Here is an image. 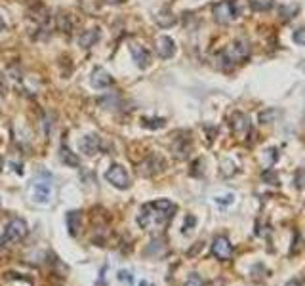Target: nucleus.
<instances>
[{
    "label": "nucleus",
    "mask_w": 305,
    "mask_h": 286,
    "mask_svg": "<svg viewBox=\"0 0 305 286\" xmlns=\"http://www.w3.org/2000/svg\"><path fill=\"white\" fill-rule=\"evenodd\" d=\"M99 40V29H88L79 37V44L82 48H92Z\"/></svg>",
    "instance_id": "nucleus-16"
},
{
    "label": "nucleus",
    "mask_w": 305,
    "mask_h": 286,
    "mask_svg": "<svg viewBox=\"0 0 305 286\" xmlns=\"http://www.w3.org/2000/svg\"><path fill=\"white\" fill-rule=\"evenodd\" d=\"M212 254L216 256L218 260H221V262H225V260H229L233 256V244L229 242L227 237H216L214 242H212Z\"/></svg>",
    "instance_id": "nucleus-7"
},
{
    "label": "nucleus",
    "mask_w": 305,
    "mask_h": 286,
    "mask_svg": "<svg viewBox=\"0 0 305 286\" xmlns=\"http://www.w3.org/2000/svg\"><path fill=\"white\" fill-rule=\"evenodd\" d=\"M99 147H101V139L95 134L84 135V137L80 139V151L84 153V155H88V157L95 155V153L99 151Z\"/></svg>",
    "instance_id": "nucleus-12"
},
{
    "label": "nucleus",
    "mask_w": 305,
    "mask_h": 286,
    "mask_svg": "<svg viewBox=\"0 0 305 286\" xmlns=\"http://www.w3.org/2000/svg\"><path fill=\"white\" fill-rule=\"evenodd\" d=\"M273 0H250V6L254 12H267L273 8Z\"/></svg>",
    "instance_id": "nucleus-19"
},
{
    "label": "nucleus",
    "mask_w": 305,
    "mask_h": 286,
    "mask_svg": "<svg viewBox=\"0 0 305 286\" xmlns=\"http://www.w3.org/2000/svg\"><path fill=\"white\" fill-rule=\"evenodd\" d=\"M275 117H277V113H275V109L263 111V113H259V122H271V119H275Z\"/></svg>",
    "instance_id": "nucleus-22"
},
{
    "label": "nucleus",
    "mask_w": 305,
    "mask_h": 286,
    "mask_svg": "<svg viewBox=\"0 0 305 286\" xmlns=\"http://www.w3.org/2000/svg\"><path fill=\"white\" fill-rule=\"evenodd\" d=\"M80 225H82V212H79V210L69 212V214H67V227H69V233L73 237L79 235Z\"/></svg>",
    "instance_id": "nucleus-15"
},
{
    "label": "nucleus",
    "mask_w": 305,
    "mask_h": 286,
    "mask_svg": "<svg viewBox=\"0 0 305 286\" xmlns=\"http://www.w3.org/2000/svg\"><path fill=\"white\" fill-rule=\"evenodd\" d=\"M59 159H61L63 164H67V166H73V168H79L80 166V159L75 155V153L71 151L69 147L63 143L61 147H59Z\"/></svg>",
    "instance_id": "nucleus-14"
},
{
    "label": "nucleus",
    "mask_w": 305,
    "mask_h": 286,
    "mask_svg": "<svg viewBox=\"0 0 305 286\" xmlns=\"http://www.w3.org/2000/svg\"><path fill=\"white\" fill-rule=\"evenodd\" d=\"M294 40H296L297 44L305 46V29H299V31L294 32Z\"/></svg>",
    "instance_id": "nucleus-23"
},
{
    "label": "nucleus",
    "mask_w": 305,
    "mask_h": 286,
    "mask_svg": "<svg viewBox=\"0 0 305 286\" xmlns=\"http://www.w3.org/2000/svg\"><path fill=\"white\" fill-rule=\"evenodd\" d=\"M233 195H225V197H216V202H219V204H231L233 202Z\"/></svg>",
    "instance_id": "nucleus-24"
},
{
    "label": "nucleus",
    "mask_w": 305,
    "mask_h": 286,
    "mask_svg": "<svg viewBox=\"0 0 305 286\" xmlns=\"http://www.w3.org/2000/svg\"><path fill=\"white\" fill-rule=\"evenodd\" d=\"M4 90H6V86H4V79H2V75H0V94H4Z\"/></svg>",
    "instance_id": "nucleus-29"
},
{
    "label": "nucleus",
    "mask_w": 305,
    "mask_h": 286,
    "mask_svg": "<svg viewBox=\"0 0 305 286\" xmlns=\"http://www.w3.org/2000/svg\"><path fill=\"white\" fill-rule=\"evenodd\" d=\"M229 124H231V130L233 134L239 137V139H244L246 135L250 134V119L241 111H235L229 119Z\"/></svg>",
    "instance_id": "nucleus-6"
},
{
    "label": "nucleus",
    "mask_w": 305,
    "mask_h": 286,
    "mask_svg": "<svg viewBox=\"0 0 305 286\" xmlns=\"http://www.w3.org/2000/svg\"><path fill=\"white\" fill-rule=\"evenodd\" d=\"M174 212H176V204L166 199L153 200L143 204L138 214V223H140L141 229H162L166 227V223L172 220Z\"/></svg>",
    "instance_id": "nucleus-1"
},
{
    "label": "nucleus",
    "mask_w": 305,
    "mask_h": 286,
    "mask_svg": "<svg viewBox=\"0 0 305 286\" xmlns=\"http://www.w3.org/2000/svg\"><path fill=\"white\" fill-rule=\"evenodd\" d=\"M25 235H27V222L21 220V218H12L10 223L6 225L4 233H2V237H0V250L14 246Z\"/></svg>",
    "instance_id": "nucleus-2"
},
{
    "label": "nucleus",
    "mask_w": 305,
    "mask_h": 286,
    "mask_svg": "<svg viewBox=\"0 0 305 286\" xmlns=\"http://www.w3.org/2000/svg\"><path fill=\"white\" fill-rule=\"evenodd\" d=\"M141 174H145V175H155V174H160V172H164V168H166V162L164 159H160L158 155H151L143 164H141Z\"/></svg>",
    "instance_id": "nucleus-9"
},
{
    "label": "nucleus",
    "mask_w": 305,
    "mask_h": 286,
    "mask_svg": "<svg viewBox=\"0 0 305 286\" xmlns=\"http://www.w3.org/2000/svg\"><path fill=\"white\" fill-rule=\"evenodd\" d=\"M6 29V21L2 19V16H0V31H4Z\"/></svg>",
    "instance_id": "nucleus-31"
},
{
    "label": "nucleus",
    "mask_w": 305,
    "mask_h": 286,
    "mask_svg": "<svg viewBox=\"0 0 305 286\" xmlns=\"http://www.w3.org/2000/svg\"><path fill=\"white\" fill-rule=\"evenodd\" d=\"M157 54L160 59H170V57H174V54H176V44H174V40L170 39V37H166V34L158 37Z\"/></svg>",
    "instance_id": "nucleus-10"
},
{
    "label": "nucleus",
    "mask_w": 305,
    "mask_h": 286,
    "mask_svg": "<svg viewBox=\"0 0 305 286\" xmlns=\"http://www.w3.org/2000/svg\"><path fill=\"white\" fill-rule=\"evenodd\" d=\"M191 225H195V218H193V216H187V222H185V225H183V229L181 231H183V233H187Z\"/></svg>",
    "instance_id": "nucleus-25"
},
{
    "label": "nucleus",
    "mask_w": 305,
    "mask_h": 286,
    "mask_svg": "<svg viewBox=\"0 0 305 286\" xmlns=\"http://www.w3.org/2000/svg\"><path fill=\"white\" fill-rule=\"evenodd\" d=\"M248 56H250V46H248V42H246V40H236V42H233V44L223 52L221 59L225 61V67H233L235 63L244 61Z\"/></svg>",
    "instance_id": "nucleus-3"
},
{
    "label": "nucleus",
    "mask_w": 305,
    "mask_h": 286,
    "mask_svg": "<svg viewBox=\"0 0 305 286\" xmlns=\"http://www.w3.org/2000/svg\"><path fill=\"white\" fill-rule=\"evenodd\" d=\"M191 282H193L195 286H202V284H200V280H198L196 277H193V280H191Z\"/></svg>",
    "instance_id": "nucleus-32"
},
{
    "label": "nucleus",
    "mask_w": 305,
    "mask_h": 286,
    "mask_svg": "<svg viewBox=\"0 0 305 286\" xmlns=\"http://www.w3.org/2000/svg\"><path fill=\"white\" fill-rule=\"evenodd\" d=\"M172 153L176 159H187L191 153V141L189 137H176L172 143Z\"/></svg>",
    "instance_id": "nucleus-13"
},
{
    "label": "nucleus",
    "mask_w": 305,
    "mask_h": 286,
    "mask_svg": "<svg viewBox=\"0 0 305 286\" xmlns=\"http://www.w3.org/2000/svg\"><path fill=\"white\" fill-rule=\"evenodd\" d=\"M55 27H57L61 32L73 31V19H71L69 14H65V12L57 14V16H55Z\"/></svg>",
    "instance_id": "nucleus-17"
},
{
    "label": "nucleus",
    "mask_w": 305,
    "mask_h": 286,
    "mask_svg": "<svg viewBox=\"0 0 305 286\" xmlns=\"http://www.w3.org/2000/svg\"><path fill=\"white\" fill-rule=\"evenodd\" d=\"M118 278H120V280H128V282H132V280H133L132 275H128L126 271H120V275H118Z\"/></svg>",
    "instance_id": "nucleus-26"
},
{
    "label": "nucleus",
    "mask_w": 305,
    "mask_h": 286,
    "mask_svg": "<svg viewBox=\"0 0 305 286\" xmlns=\"http://www.w3.org/2000/svg\"><path fill=\"white\" fill-rule=\"evenodd\" d=\"M90 82H92V86L97 88V90H105V88H111L115 84L113 77H111L105 69H101V67H95L92 77H90Z\"/></svg>",
    "instance_id": "nucleus-8"
},
{
    "label": "nucleus",
    "mask_w": 305,
    "mask_h": 286,
    "mask_svg": "<svg viewBox=\"0 0 305 286\" xmlns=\"http://www.w3.org/2000/svg\"><path fill=\"white\" fill-rule=\"evenodd\" d=\"M157 23L160 25L162 29H166V27H172V25L176 23V17H174L170 12H168V14H166V12H160L157 16Z\"/></svg>",
    "instance_id": "nucleus-20"
},
{
    "label": "nucleus",
    "mask_w": 305,
    "mask_h": 286,
    "mask_svg": "<svg viewBox=\"0 0 305 286\" xmlns=\"http://www.w3.org/2000/svg\"><path fill=\"white\" fill-rule=\"evenodd\" d=\"M25 2H27L31 8H37V6H40V0H25Z\"/></svg>",
    "instance_id": "nucleus-28"
},
{
    "label": "nucleus",
    "mask_w": 305,
    "mask_h": 286,
    "mask_svg": "<svg viewBox=\"0 0 305 286\" xmlns=\"http://www.w3.org/2000/svg\"><path fill=\"white\" fill-rule=\"evenodd\" d=\"M286 286H303V284H301V280H297V278H292V280H288V282H286Z\"/></svg>",
    "instance_id": "nucleus-27"
},
{
    "label": "nucleus",
    "mask_w": 305,
    "mask_h": 286,
    "mask_svg": "<svg viewBox=\"0 0 305 286\" xmlns=\"http://www.w3.org/2000/svg\"><path fill=\"white\" fill-rule=\"evenodd\" d=\"M105 2H107V4H113V6H115V4H122L124 0H105Z\"/></svg>",
    "instance_id": "nucleus-30"
},
{
    "label": "nucleus",
    "mask_w": 305,
    "mask_h": 286,
    "mask_svg": "<svg viewBox=\"0 0 305 286\" xmlns=\"http://www.w3.org/2000/svg\"><path fill=\"white\" fill-rule=\"evenodd\" d=\"M141 124L145 128H151V130H158V128L164 126L166 122L164 119H147V117H145V119L141 120Z\"/></svg>",
    "instance_id": "nucleus-21"
},
{
    "label": "nucleus",
    "mask_w": 305,
    "mask_h": 286,
    "mask_svg": "<svg viewBox=\"0 0 305 286\" xmlns=\"http://www.w3.org/2000/svg\"><path fill=\"white\" fill-rule=\"evenodd\" d=\"M105 180L111 183V185H115L117 189H128L130 187V175L126 172V168L122 164H113V166L105 172Z\"/></svg>",
    "instance_id": "nucleus-5"
},
{
    "label": "nucleus",
    "mask_w": 305,
    "mask_h": 286,
    "mask_svg": "<svg viewBox=\"0 0 305 286\" xmlns=\"http://www.w3.org/2000/svg\"><path fill=\"white\" fill-rule=\"evenodd\" d=\"M130 54H132V59L135 61V65L140 69H147L149 65H151V54L143 46H140V44H132L130 46Z\"/></svg>",
    "instance_id": "nucleus-11"
},
{
    "label": "nucleus",
    "mask_w": 305,
    "mask_h": 286,
    "mask_svg": "<svg viewBox=\"0 0 305 286\" xmlns=\"http://www.w3.org/2000/svg\"><path fill=\"white\" fill-rule=\"evenodd\" d=\"M50 193H52V185L48 182H40L35 185V199L46 202L50 199Z\"/></svg>",
    "instance_id": "nucleus-18"
},
{
    "label": "nucleus",
    "mask_w": 305,
    "mask_h": 286,
    "mask_svg": "<svg viewBox=\"0 0 305 286\" xmlns=\"http://www.w3.org/2000/svg\"><path fill=\"white\" fill-rule=\"evenodd\" d=\"M212 14H214V19L219 25H227L239 17V10H236V4L233 0H221L218 4H214Z\"/></svg>",
    "instance_id": "nucleus-4"
}]
</instances>
